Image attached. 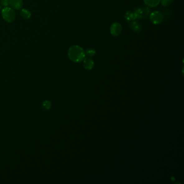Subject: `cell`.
Returning a JSON list of instances; mask_svg holds the SVG:
<instances>
[{
	"label": "cell",
	"mask_w": 184,
	"mask_h": 184,
	"mask_svg": "<svg viewBox=\"0 0 184 184\" xmlns=\"http://www.w3.org/2000/svg\"><path fill=\"white\" fill-rule=\"evenodd\" d=\"M69 59L75 63H79L83 61L85 56V51L79 45H73L70 47L68 52Z\"/></svg>",
	"instance_id": "6da1fadb"
},
{
	"label": "cell",
	"mask_w": 184,
	"mask_h": 184,
	"mask_svg": "<svg viewBox=\"0 0 184 184\" xmlns=\"http://www.w3.org/2000/svg\"><path fill=\"white\" fill-rule=\"evenodd\" d=\"M1 16L6 22L12 23L16 19V12L10 7H4L1 10Z\"/></svg>",
	"instance_id": "7a4b0ae2"
},
{
	"label": "cell",
	"mask_w": 184,
	"mask_h": 184,
	"mask_svg": "<svg viewBox=\"0 0 184 184\" xmlns=\"http://www.w3.org/2000/svg\"><path fill=\"white\" fill-rule=\"evenodd\" d=\"M150 20L153 24H160L163 20V15L160 12L154 11L150 14Z\"/></svg>",
	"instance_id": "3957f363"
},
{
	"label": "cell",
	"mask_w": 184,
	"mask_h": 184,
	"mask_svg": "<svg viewBox=\"0 0 184 184\" xmlns=\"http://www.w3.org/2000/svg\"><path fill=\"white\" fill-rule=\"evenodd\" d=\"M123 28L121 24L118 22L113 23L110 26V33L113 36H118L121 34Z\"/></svg>",
	"instance_id": "277c9868"
},
{
	"label": "cell",
	"mask_w": 184,
	"mask_h": 184,
	"mask_svg": "<svg viewBox=\"0 0 184 184\" xmlns=\"http://www.w3.org/2000/svg\"><path fill=\"white\" fill-rule=\"evenodd\" d=\"M134 12L137 18H144L148 16L150 10L148 8H138L136 9Z\"/></svg>",
	"instance_id": "5b68a950"
},
{
	"label": "cell",
	"mask_w": 184,
	"mask_h": 184,
	"mask_svg": "<svg viewBox=\"0 0 184 184\" xmlns=\"http://www.w3.org/2000/svg\"><path fill=\"white\" fill-rule=\"evenodd\" d=\"M9 6L14 10H21L23 6V0H9Z\"/></svg>",
	"instance_id": "8992f818"
},
{
	"label": "cell",
	"mask_w": 184,
	"mask_h": 184,
	"mask_svg": "<svg viewBox=\"0 0 184 184\" xmlns=\"http://www.w3.org/2000/svg\"><path fill=\"white\" fill-rule=\"evenodd\" d=\"M83 64L85 69L87 70H91L94 67V62L90 58L86 57L83 59Z\"/></svg>",
	"instance_id": "52a82bcc"
},
{
	"label": "cell",
	"mask_w": 184,
	"mask_h": 184,
	"mask_svg": "<svg viewBox=\"0 0 184 184\" xmlns=\"http://www.w3.org/2000/svg\"><path fill=\"white\" fill-rule=\"evenodd\" d=\"M20 15L24 20H29L31 17V12L28 9L22 8L21 9Z\"/></svg>",
	"instance_id": "ba28073f"
},
{
	"label": "cell",
	"mask_w": 184,
	"mask_h": 184,
	"mask_svg": "<svg viewBox=\"0 0 184 184\" xmlns=\"http://www.w3.org/2000/svg\"><path fill=\"white\" fill-rule=\"evenodd\" d=\"M144 3L150 8H154L158 6L160 3V0H144Z\"/></svg>",
	"instance_id": "9c48e42d"
},
{
	"label": "cell",
	"mask_w": 184,
	"mask_h": 184,
	"mask_svg": "<svg viewBox=\"0 0 184 184\" xmlns=\"http://www.w3.org/2000/svg\"><path fill=\"white\" fill-rule=\"evenodd\" d=\"M124 17H125L126 21H128V22L133 21L137 18L135 13L134 12H128L126 13Z\"/></svg>",
	"instance_id": "30bf717a"
},
{
	"label": "cell",
	"mask_w": 184,
	"mask_h": 184,
	"mask_svg": "<svg viewBox=\"0 0 184 184\" xmlns=\"http://www.w3.org/2000/svg\"><path fill=\"white\" fill-rule=\"evenodd\" d=\"M130 26L132 31H134V32H140L142 31L141 26L137 22H132L130 24Z\"/></svg>",
	"instance_id": "8fae6325"
},
{
	"label": "cell",
	"mask_w": 184,
	"mask_h": 184,
	"mask_svg": "<svg viewBox=\"0 0 184 184\" xmlns=\"http://www.w3.org/2000/svg\"><path fill=\"white\" fill-rule=\"evenodd\" d=\"M85 55L88 57H92L96 54V51L94 49L89 48L85 51Z\"/></svg>",
	"instance_id": "7c38bea8"
},
{
	"label": "cell",
	"mask_w": 184,
	"mask_h": 184,
	"mask_svg": "<svg viewBox=\"0 0 184 184\" xmlns=\"http://www.w3.org/2000/svg\"><path fill=\"white\" fill-rule=\"evenodd\" d=\"M173 1V0H160V2L162 3V6H168L171 4Z\"/></svg>",
	"instance_id": "4fadbf2b"
},
{
	"label": "cell",
	"mask_w": 184,
	"mask_h": 184,
	"mask_svg": "<svg viewBox=\"0 0 184 184\" xmlns=\"http://www.w3.org/2000/svg\"><path fill=\"white\" fill-rule=\"evenodd\" d=\"M0 3L4 7L9 6V0H0Z\"/></svg>",
	"instance_id": "5bb4252c"
},
{
	"label": "cell",
	"mask_w": 184,
	"mask_h": 184,
	"mask_svg": "<svg viewBox=\"0 0 184 184\" xmlns=\"http://www.w3.org/2000/svg\"><path fill=\"white\" fill-rule=\"evenodd\" d=\"M43 105H44V106L46 107L48 109L50 106V101H45V103H43Z\"/></svg>",
	"instance_id": "9a60e30c"
}]
</instances>
